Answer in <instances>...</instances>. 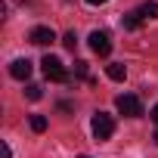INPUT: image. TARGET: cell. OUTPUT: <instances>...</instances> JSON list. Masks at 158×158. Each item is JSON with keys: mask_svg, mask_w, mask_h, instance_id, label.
I'll return each mask as SVG.
<instances>
[{"mask_svg": "<svg viewBox=\"0 0 158 158\" xmlns=\"http://www.w3.org/2000/svg\"><path fill=\"white\" fill-rule=\"evenodd\" d=\"M40 68H44V74H47V81H56V84H65V81H68V71H65V65H62L56 56H44V59H40Z\"/></svg>", "mask_w": 158, "mask_h": 158, "instance_id": "cell-1", "label": "cell"}, {"mask_svg": "<svg viewBox=\"0 0 158 158\" xmlns=\"http://www.w3.org/2000/svg\"><path fill=\"white\" fill-rule=\"evenodd\" d=\"M90 127H93V136H96V139H109V136L115 133V121H112V115H106V112H96Z\"/></svg>", "mask_w": 158, "mask_h": 158, "instance_id": "cell-2", "label": "cell"}, {"mask_svg": "<svg viewBox=\"0 0 158 158\" xmlns=\"http://www.w3.org/2000/svg\"><path fill=\"white\" fill-rule=\"evenodd\" d=\"M115 109H118L121 115H127V118H139V115H143V106H139V99H136V96H130V93L118 96V99H115Z\"/></svg>", "mask_w": 158, "mask_h": 158, "instance_id": "cell-3", "label": "cell"}, {"mask_svg": "<svg viewBox=\"0 0 158 158\" xmlns=\"http://www.w3.org/2000/svg\"><path fill=\"white\" fill-rule=\"evenodd\" d=\"M90 50H93L96 56H109V53H112L109 34H106V31H93V34H90Z\"/></svg>", "mask_w": 158, "mask_h": 158, "instance_id": "cell-4", "label": "cell"}, {"mask_svg": "<svg viewBox=\"0 0 158 158\" xmlns=\"http://www.w3.org/2000/svg\"><path fill=\"white\" fill-rule=\"evenodd\" d=\"M28 40H31V44H37V47H47V44H53V40H56V31H53V28H47V25H37V28H31Z\"/></svg>", "mask_w": 158, "mask_h": 158, "instance_id": "cell-5", "label": "cell"}, {"mask_svg": "<svg viewBox=\"0 0 158 158\" xmlns=\"http://www.w3.org/2000/svg\"><path fill=\"white\" fill-rule=\"evenodd\" d=\"M10 74L16 77V81H28V77H31V62L28 59H16L10 65Z\"/></svg>", "mask_w": 158, "mask_h": 158, "instance_id": "cell-6", "label": "cell"}, {"mask_svg": "<svg viewBox=\"0 0 158 158\" xmlns=\"http://www.w3.org/2000/svg\"><path fill=\"white\" fill-rule=\"evenodd\" d=\"M136 13H139L143 22H146V19H158V0H146V3H143Z\"/></svg>", "mask_w": 158, "mask_h": 158, "instance_id": "cell-7", "label": "cell"}, {"mask_svg": "<svg viewBox=\"0 0 158 158\" xmlns=\"http://www.w3.org/2000/svg\"><path fill=\"white\" fill-rule=\"evenodd\" d=\"M121 25H124L127 31H136V28L143 25V19H139V13L133 10V13H124V16H121Z\"/></svg>", "mask_w": 158, "mask_h": 158, "instance_id": "cell-8", "label": "cell"}, {"mask_svg": "<svg viewBox=\"0 0 158 158\" xmlns=\"http://www.w3.org/2000/svg\"><path fill=\"white\" fill-rule=\"evenodd\" d=\"M106 74L112 77V81H124V77H127V68H124L121 62H112V65H106Z\"/></svg>", "mask_w": 158, "mask_h": 158, "instance_id": "cell-9", "label": "cell"}, {"mask_svg": "<svg viewBox=\"0 0 158 158\" xmlns=\"http://www.w3.org/2000/svg\"><path fill=\"white\" fill-rule=\"evenodd\" d=\"M31 130H34V133H44V130H47V118H44V115H31Z\"/></svg>", "mask_w": 158, "mask_h": 158, "instance_id": "cell-10", "label": "cell"}, {"mask_svg": "<svg viewBox=\"0 0 158 158\" xmlns=\"http://www.w3.org/2000/svg\"><path fill=\"white\" fill-rule=\"evenodd\" d=\"M74 74H77V77H84V81H93V77L87 74V62H84V59H77V62H74Z\"/></svg>", "mask_w": 158, "mask_h": 158, "instance_id": "cell-11", "label": "cell"}, {"mask_svg": "<svg viewBox=\"0 0 158 158\" xmlns=\"http://www.w3.org/2000/svg\"><path fill=\"white\" fill-rule=\"evenodd\" d=\"M25 96H28V99H40V87H37V84H28V87H25Z\"/></svg>", "mask_w": 158, "mask_h": 158, "instance_id": "cell-12", "label": "cell"}, {"mask_svg": "<svg viewBox=\"0 0 158 158\" xmlns=\"http://www.w3.org/2000/svg\"><path fill=\"white\" fill-rule=\"evenodd\" d=\"M62 44H65L68 50H74V47H77V37H74V31H68V34L62 37Z\"/></svg>", "mask_w": 158, "mask_h": 158, "instance_id": "cell-13", "label": "cell"}, {"mask_svg": "<svg viewBox=\"0 0 158 158\" xmlns=\"http://www.w3.org/2000/svg\"><path fill=\"white\" fill-rule=\"evenodd\" d=\"M149 118H152V121H155V124H158V102H155V106H152V112H149Z\"/></svg>", "mask_w": 158, "mask_h": 158, "instance_id": "cell-14", "label": "cell"}, {"mask_svg": "<svg viewBox=\"0 0 158 158\" xmlns=\"http://www.w3.org/2000/svg\"><path fill=\"white\" fill-rule=\"evenodd\" d=\"M90 6H102V3H109V0H87Z\"/></svg>", "mask_w": 158, "mask_h": 158, "instance_id": "cell-15", "label": "cell"}, {"mask_svg": "<svg viewBox=\"0 0 158 158\" xmlns=\"http://www.w3.org/2000/svg\"><path fill=\"white\" fill-rule=\"evenodd\" d=\"M74 158H90V155H74Z\"/></svg>", "mask_w": 158, "mask_h": 158, "instance_id": "cell-16", "label": "cell"}, {"mask_svg": "<svg viewBox=\"0 0 158 158\" xmlns=\"http://www.w3.org/2000/svg\"><path fill=\"white\" fill-rule=\"evenodd\" d=\"M155 143H158V130H155Z\"/></svg>", "mask_w": 158, "mask_h": 158, "instance_id": "cell-17", "label": "cell"}]
</instances>
